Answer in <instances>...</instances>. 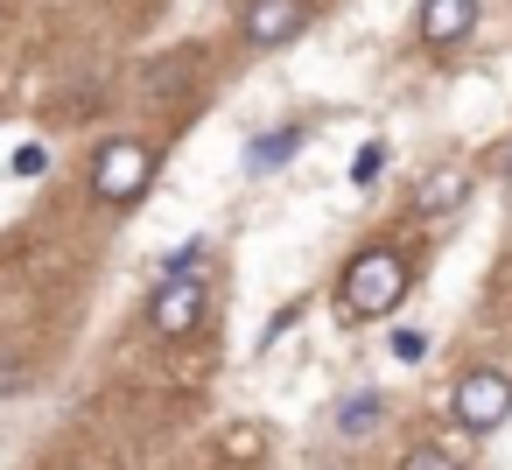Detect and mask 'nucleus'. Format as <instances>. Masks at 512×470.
I'll use <instances>...</instances> for the list:
<instances>
[{
    "label": "nucleus",
    "instance_id": "obj_15",
    "mask_svg": "<svg viewBox=\"0 0 512 470\" xmlns=\"http://www.w3.org/2000/svg\"><path fill=\"white\" fill-rule=\"evenodd\" d=\"M505 176H512V155H505Z\"/></svg>",
    "mask_w": 512,
    "mask_h": 470
},
{
    "label": "nucleus",
    "instance_id": "obj_8",
    "mask_svg": "<svg viewBox=\"0 0 512 470\" xmlns=\"http://www.w3.org/2000/svg\"><path fill=\"white\" fill-rule=\"evenodd\" d=\"M372 421H379V393H351V400L337 407V428H344V435H365Z\"/></svg>",
    "mask_w": 512,
    "mask_h": 470
},
{
    "label": "nucleus",
    "instance_id": "obj_13",
    "mask_svg": "<svg viewBox=\"0 0 512 470\" xmlns=\"http://www.w3.org/2000/svg\"><path fill=\"white\" fill-rule=\"evenodd\" d=\"M421 351H428L421 330H400V337H393V358H400V365H421Z\"/></svg>",
    "mask_w": 512,
    "mask_h": 470
},
{
    "label": "nucleus",
    "instance_id": "obj_1",
    "mask_svg": "<svg viewBox=\"0 0 512 470\" xmlns=\"http://www.w3.org/2000/svg\"><path fill=\"white\" fill-rule=\"evenodd\" d=\"M407 281L414 274H407V260L393 246H365V253H351V267L337 281V302H344V316L372 323V316H386V309L407 302Z\"/></svg>",
    "mask_w": 512,
    "mask_h": 470
},
{
    "label": "nucleus",
    "instance_id": "obj_2",
    "mask_svg": "<svg viewBox=\"0 0 512 470\" xmlns=\"http://www.w3.org/2000/svg\"><path fill=\"white\" fill-rule=\"evenodd\" d=\"M155 183V148L148 141H106L92 162V190L99 204H141V190Z\"/></svg>",
    "mask_w": 512,
    "mask_h": 470
},
{
    "label": "nucleus",
    "instance_id": "obj_7",
    "mask_svg": "<svg viewBox=\"0 0 512 470\" xmlns=\"http://www.w3.org/2000/svg\"><path fill=\"white\" fill-rule=\"evenodd\" d=\"M456 204H463V176H456V169L428 176V183H421V197H414V211H428V218H435V211H456Z\"/></svg>",
    "mask_w": 512,
    "mask_h": 470
},
{
    "label": "nucleus",
    "instance_id": "obj_6",
    "mask_svg": "<svg viewBox=\"0 0 512 470\" xmlns=\"http://www.w3.org/2000/svg\"><path fill=\"white\" fill-rule=\"evenodd\" d=\"M421 43H435V50H456L470 29H477V0H421Z\"/></svg>",
    "mask_w": 512,
    "mask_h": 470
},
{
    "label": "nucleus",
    "instance_id": "obj_12",
    "mask_svg": "<svg viewBox=\"0 0 512 470\" xmlns=\"http://www.w3.org/2000/svg\"><path fill=\"white\" fill-rule=\"evenodd\" d=\"M400 470H463V463H456L449 449H414V456H407Z\"/></svg>",
    "mask_w": 512,
    "mask_h": 470
},
{
    "label": "nucleus",
    "instance_id": "obj_4",
    "mask_svg": "<svg viewBox=\"0 0 512 470\" xmlns=\"http://www.w3.org/2000/svg\"><path fill=\"white\" fill-rule=\"evenodd\" d=\"M204 302H211L204 281H190V274H183V281H162V288H155V330H162V337H190V330L204 323Z\"/></svg>",
    "mask_w": 512,
    "mask_h": 470
},
{
    "label": "nucleus",
    "instance_id": "obj_5",
    "mask_svg": "<svg viewBox=\"0 0 512 470\" xmlns=\"http://www.w3.org/2000/svg\"><path fill=\"white\" fill-rule=\"evenodd\" d=\"M302 29H309V8H302V0H253V8H246V43H260V50L295 43Z\"/></svg>",
    "mask_w": 512,
    "mask_h": 470
},
{
    "label": "nucleus",
    "instance_id": "obj_14",
    "mask_svg": "<svg viewBox=\"0 0 512 470\" xmlns=\"http://www.w3.org/2000/svg\"><path fill=\"white\" fill-rule=\"evenodd\" d=\"M43 162H50L43 148H22V155H15V176H43Z\"/></svg>",
    "mask_w": 512,
    "mask_h": 470
},
{
    "label": "nucleus",
    "instance_id": "obj_9",
    "mask_svg": "<svg viewBox=\"0 0 512 470\" xmlns=\"http://www.w3.org/2000/svg\"><path fill=\"white\" fill-rule=\"evenodd\" d=\"M295 148H302V134H295V127H281V134H267V141L253 148V169H281Z\"/></svg>",
    "mask_w": 512,
    "mask_h": 470
},
{
    "label": "nucleus",
    "instance_id": "obj_3",
    "mask_svg": "<svg viewBox=\"0 0 512 470\" xmlns=\"http://www.w3.org/2000/svg\"><path fill=\"white\" fill-rule=\"evenodd\" d=\"M456 421H463L470 435H491L498 421H512V379L491 372V365L463 372V379H456Z\"/></svg>",
    "mask_w": 512,
    "mask_h": 470
},
{
    "label": "nucleus",
    "instance_id": "obj_11",
    "mask_svg": "<svg viewBox=\"0 0 512 470\" xmlns=\"http://www.w3.org/2000/svg\"><path fill=\"white\" fill-rule=\"evenodd\" d=\"M225 456L253 463V456H260V428H232V435H225Z\"/></svg>",
    "mask_w": 512,
    "mask_h": 470
},
{
    "label": "nucleus",
    "instance_id": "obj_10",
    "mask_svg": "<svg viewBox=\"0 0 512 470\" xmlns=\"http://www.w3.org/2000/svg\"><path fill=\"white\" fill-rule=\"evenodd\" d=\"M379 169H386V148H379V141H365V148H358V162H351V183H372Z\"/></svg>",
    "mask_w": 512,
    "mask_h": 470
}]
</instances>
